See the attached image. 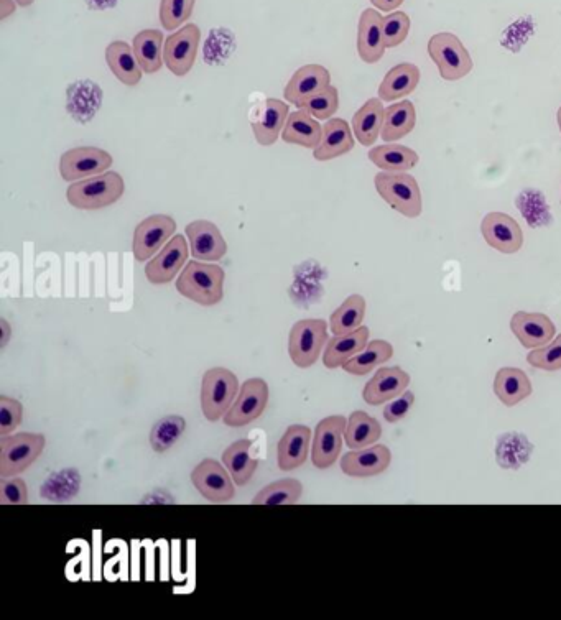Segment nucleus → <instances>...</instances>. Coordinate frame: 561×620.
Returning a JSON list of instances; mask_svg holds the SVG:
<instances>
[{"label": "nucleus", "instance_id": "f257e3e1", "mask_svg": "<svg viewBox=\"0 0 561 620\" xmlns=\"http://www.w3.org/2000/svg\"><path fill=\"white\" fill-rule=\"evenodd\" d=\"M224 273L221 265L191 260L177 278V292L196 305L216 306L224 298Z\"/></svg>", "mask_w": 561, "mask_h": 620}, {"label": "nucleus", "instance_id": "f03ea898", "mask_svg": "<svg viewBox=\"0 0 561 620\" xmlns=\"http://www.w3.org/2000/svg\"><path fill=\"white\" fill-rule=\"evenodd\" d=\"M126 183L121 173L106 172L75 181L66 190V199L81 211H98L116 204L124 196Z\"/></svg>", "mask_w": 561, "mask_h": 620}, {"label": "nucleus", "instance_id": "7ed1b4c3", "mask_svg": "<svg viewBox=\"0 0 561 620\" xmlns=\"http://www.w3.org/2000/svg\"><path fill=\"white\" fill-rule=\"evenodd\" d=\"M374 185L385 203L405 218H418L422 214V191L412 175L405 172L377 173Z\"/></svg>", "mask_w": 561, "mask_h": 620}, {"label": "nucleus", "instance_id": "20e7f679", "mask_svg": "<svg viewBox=\"0 0 561 620\" xmlns=\"http://www.w3.org/2000/svg\"><path fill=\"white\" fill-rule=\"evenodd\" d=\"M239 380L234 372L224 367H213L204 372L201 384V408L208 422H219L228 413L237 398Z\"/></svg>", "mask_w": 561, "mask_h": 620}, {"label": "nucleus", "instance_id": "39448f33", "mask_svg": "<svg viewBox=\"0 0 561 620\" xmlns=\"http://www.w3.org/2000/svg\"><path fill=\"white\" fill-rule=\"evenodd\" d=\"M428 55L445 81H459L473 71V60L455 33H436L428 42Z\"/></svg>", "mask_w": 561, "mask_h": 620}, {"label": "nucleus", "instance_id": "423d86ee", "mask_svg": "<svg viewBox=\"0 0 561 620\" xmlns=\"http://www.w3.org/2000/svg\"><path fill=\"white\" fill-rule=\"evenodd\" d=\"M328 341V323L325 320H300L293 324L288 336V354L295 366L310 369L320 359Z\"/></svg>", "mask_w": 561, "mask_h": 620}, {"label": "nucleus", "instance_id": "0eeeda50", "mask_svg": "<svg viewBox=\"0 0 561 620\" xmlns=\"http://www.w3.org/2000/svg\"><path fill=\"white\" fill-rule=\"evenodd\" d=\"M47 445L45 436L37 433H17L0 438V476L15 477L27 471Z\"/></svg>", "mask_w": 561, "mask_h": 620}, {"label": "nucleus", "instance_id": "6e6552de", "mask_svg": "<svg viewBox=\"0 0 561 620\" xmlns=\"http://www.w3.org/2000/svg\"><path fill=\"white\" fill-rule=\"evenodd\" d=\"M200 42L201 30L195 24L183 25L165 40L163 60H165V65H167L170 73L178 76V78H183L193 70Z\"/></svg>", "mask_w": 561, "mask_h": 620}, {"label": "nucleus", "instance_id": "1a4fd4ad", "mask_svg": "<svg viewBox=\"0 0 561 620\" xmlns=\"http://www.w3.org/2000/svg\"><path fill=\"white\" fill-rule=\"evenodd\" d=\"M269 403V384L264 379H249L242 384L236 402L224 415V425L242 428L262 417Z\"/></svg>", "mask_w": 561, "mask_h": 620}, {"label": "nucleus", "instance_id": "9d476101", "mask_svg": "<svg viewBox=\"0 0 561 620\" xmlns=\"http://www.w3.org/2000/svg\"><path fill=\"white\" fill-rule=\"evenodd\" d=\"M177 231V223L168 214H152L135 227L132 250L135 260L145 262L157 255Z\"/></svg>", "mask_w": 561, "mask_h": 620}, {"label": "nucleus", "instance_id": "9b49d317", "mask_svg": "<svg viewBox=\"0 0 561 620\" xmlns=\"http://www.w3.org/2000/svg\"><path fill=\"white\" fill-rule=\"evenodd\" d=\"M112 162L111 153L99 147H75L61 155L60 175L68 183H75L109 172Z\"/></svg>", "mask_w": 561, "mask_h": 620}, {"label": "nucleus", "instance_id": "f8f14e48", "mask_svg": "<svg viewBox=\"0 0 561 620\" xmlns=\"http://www.w3.org/2000/svg\"><path fill=\"white\" fill-rule=\"evenodd\" d=\"M191 482L200 492L204 499L216 504H223L236 497V489L229 474L228 468L224 464L218 463L216 459H204L193 472H191Z\"/></svg>", "mask_w": 561, "mask_h": 620}, {"label": "nucleus", "instance_id": "ddd939ff", "mask_svg": "<svg viewBox=\"0 0 561 620\" xmlns=\"http://www.w3.org/2000/svg\"><path fill=\"white\" fill-rule=\"evenodd\" d=\"M348 420L343 415L326 417L316 425L311 448V461L315 468L328 469L338 461L343 449V436L346 433Z\"/></svg>", "mask_w": 561, "mask_h": 620}, {"label": "nucleus", "instance_id": "4468645a", "mask_svg": "<svg viewBox=\"0 0 561 620\" xmlns=\"http://www.w3.org/2000/svg\"><path fill=\"white\" fill-rule=\"evenodd\" d=\"M191 249L185 236L177 234L165 244L149 264L145 265V277L153 285H165L177 278L178 273L188 264Z\"/></svg>", "mask_w": 561, "mask_h": 620}, {"label": "nucleus", "instance_id": "2eb2a0df", "mask_svg": "<svg viewBox=\"0 0 561 620\" xmlns=\"http://www.w3.org/2000/svg\"><path fill=\"white\" fill-rule=\"evenodd\" d=\"M186 239L190 242L191 255L203 262H219L228 254V242L219 227L206 219H198L188 224L185 229Z\"/></svg>", "mask_w": 561, "mask_h": 620}, {"label": "nucleus", "instance_id": "dca6fc26", "mask_svg": "<svg viewBox=\"0 0 561 620\" xmlns=\"http://www.w3.org/2000/svg\"><path fill=\"white\" fill-rule=\"evenodd\" d=\"M481 232L487 244L502 254H515L524 246V232L509 214L487 213L481 223Z\"/></svg>", "mask_w": 561, "mask_h": 620}, {"label": "nucleus", "instance_id": "f3484780", "mask_svg": "<svg viewBox=\"0 0 561 620\" xmlns=\"http://www.w3.org/2000/svg\"><path fill=\"white\" fill-rule=\"evenodd\" d=\"M290 116V107L280 99H265L255 111L251 127L257 144L262 147H272L282 137L283 129Z\"/></svg>", "mask_w": 561, "mask_h": 620}, {"label": "nucleus", "instance_id": "a211bd4d", "mask_svg": "<svg viewBox=\"0 0 561 620\" xmlns=\"http://www.w3.org/2000/svg\"><path fill=\"white\" fill-rule=\"evenodd\" d=\"M510 329L519 339L520 344L527 349L542 348L545 344L552 343L557 333L553 321L543 313H527L517 311L510 320Z\"/></svg>", "mask_w": 561, "mask_h": 620}, {"label": "nucleus", "instance_id": "6ab92c4d", "mask_svg": "<svg viewBox=\"0 0 561 620\" xmlns=\"http://www.w3.org/2000/svg\"><path fill=\"white\" fill-rule=\"evenodd\" d=\"M385 50L384 17L376 9H366L357 28V53L367 65L382 60Z\"/></svg>", "mask_w": 561, "mask_h": 620}, {"label": "nucleus", "instance_id": "aec40b11", "mask_svg": "<svg viewBox=\"0 0 561 620\" xmlns=\"http://www.w3.org/2000/svg\"><path fill=\"white\" fill-rule=\"evenodd\" d=\"M331 84V73L321 65H305L298 68L283 89V98L293 106L300 107L313 94Z\"/></svg>", "mask_w": 561, "mask_h": 620}, {"label": "nucleus", "instance_id": "412c9836", "mask_svg": "<svg viewBox=\"0 0 561 620\" xmlns=\"http://www.w3.org/2000/svg\"><path fill=\"white\" fill-rule=\"evenodd\" d=\"M408 385H410V375L402 367H382L367 382L362 390V398L372 407H377L404 394Z\"/></svg>", "mask_w": 561, "mask_h": 620}, {"label": "nucleus", "instance_id": "4be33fe9", "mask_svg": "<svg viewBox=\"0 0 561 620\" xmlns=\"http://www.w3.org/2000/svg\"><path fill=\"white\" fill-rule=\"evenodd\" d=\"M392 461L390 449L384 445L353 449L341 459V471L349 477H374L387 471Z\"/></svg>", "mask_w": 561, "mask_h": 620}, {"label": "nucleus", "instance_id": "5701e85b", "mask_svg": "<svg viewBox=\"0 0 561 620\" xmlns=\"http://www.w3.org/2000/svg\"><path fill=\"white\" fill-rule=\"evenodd\" d=\"M354 149V132L344 119L333 117L323 125V137L315 150L316 162H330Z\"/></svg>", "mask_w": 561, "mask_h": 620}, {"label": "nucleus", "instance_id": "b1692460", "mask_svg": "<svg viewBox=\"0 0 561 620\" xmlns=\"http://www.w3.org/2000/svg\"><path fill=\"white\" fill-rule=\"evenodd\" d=\"M311 430L306 425H290L283 433L277 448V461L282 471L290 472L300 468L308 459Z\"/></svg>", "mask_w": 561, "mask_h": 620}, {"label": "nucleus", "instance_id": "393cba45", "mask_svg": "<svg viewBox=\"0 0 561 620\" xmlns=\"http://www.w3.org/2000/svg\"><path fill=\"white\" fill-rule=\"evenodd\" d=\"M321 137H323V125L318 122V119L310 116L303 109L290 112L282 132V140L285 144L315 150L320 145Z\"/></svg>", "mask_w": 561, "mask_h": 620}, {"label": "nucleus", "instance_id": "a878e982", "mask_svg": "<svg viewBox=\"0 0 561 620\" xmlns=\"http://www.w3.org/2000/svg\"><path fill=\"white\" fill-rule=\"evenodd\" d=\"M369 328L361 326L353 333L339 334L326 344L325 354H323V362L328 369H339L346 362L351 361L356 354L366 348L369 343Z\"/></svg>", "mask_w": 561, "mask_h": 620}, {"label": "nucleus", "instance_id": "bb28decb", "mask_svg": "<svg viewBox=\"0 0 561 620\" xmlns=\"http://www.w3.org/2000/svg\"><path fill=\"white\" fill-rule=\"evenodd\" d=\"M107 66L122 84L137 86L142 81L144 70L140 68L139 61L135 58L134 48L129 43L116 40L106 48Z\"/></svg>", "mask_w": 561, "mask_h": 620}, {"label": "nucleus", "instance_id": "cd10ccee", "mask_svg": "<svg viewBox=\"0 0 561 620\" xmlns=\"http://www.w3.org/2000/svg\"><path fill=\"white\" fill-rule=\"evenodd\" d=\"M385 107L382 99L372 98L364 102L353 117V132L359 144L372 147L384 127Z\"/></svg>", "mask_w": 561, "mask_h": 620}, {"label": "nucleus", "instance_id": "c85d7f7f", "mask_svg": "<svg viewBox=\"0 0 561 620\" xmlns=\"http://www.w3.org/2000/svg\"><path fill=\"white\" fill-rule=\"evenodd\" d=\"M132 48H134L135 58L139 61L140 68L147 75H153L157 71L162 70L163 48H165V38L160 30L149 28L135 35L132 40Z\"/></svg>", "mask_w": 561, "mask_h": 620}, {"label": "nucleus", "instance_id": "c756f323", "mask_svg": "<svg viewBox=\"0 0 561 620\" xmlns=\"http://www.w3.org/2000/svg\"><path fill=\"white\" fill-rule=\"evenodd\" d=\"M494 392L506 407H515L534 392L530 379L524 371L515 367H504L497 372L494 380Z\"/></svg>", "mask_w": 561, "mask_h": 620}, {"label": "nucleus", "instance_id": "7c9ffc66", "mask_svg": "<svg viewBox=\"0 0 561 620\" xmlns=\"http://www.w3.org/2000/svg\"><path fill=\"white\" fill-rule=\"evenodd\" d=\"M252 446L254 443L251 440H239L223 453L224 466L228 468L232 481L239 487L247 486L252 481L259 466V461L252 458Z\"/></svg>", "mask_w": 561, "mask_h": 620}, {"label": "nucleus", "instance_id": "2f4dec72", "mask_svg": "<svg viewBox=\"0 0 561 620\" xmlns=\"http://www.w3.org/2000/svg\"><path fill=\"white\" fill-rule=\"evenodd\" d=\"M420 83V70L412 63H402L385 75L379 86V99L392 102L412 94Z\"/></svg>", "mask_w": 561, "mask_h": 620}, {"label": "nucleus", "instance_id": "473e14b6", "mask_svg": "<svg viewBox=\"0 0 561 620\" xmlns=\"http://www.w3.org/2000/svg\"><path fill=\"white\" fill-rule=\"evenodd\" d=\"M369 160L382 172L404 173L417 167L418 153L405 145L385 144L369 150Z\"/></svg>", "mask_w": 561, "mask_h": 620}, {"label": "nucleus", "instance_id": "72a5a7b5", "mask_svg": "<svg viewBox=\"0 0 561 620\" xmlns=\"http://www.w3.org/2000/svg\"><path fill=\"white\" fill-rule=\"evenodd\" d=\"M415 124H417V111H415L412 102H397V104H392L385 109L381 137L385 142L404 139L415 129Z\"/></svg>", "mask_w": 561, "mask_h": 620}, {"label": "nucleus", "instance_id": "f704fd0d", "mask_svg": "<svg viewBox=\"0 0 561 620\" xmlns=\"http://www.w3.org/2000/svg\"><path fill=\"white\" fill-rule=\"evenodd\" d=\"M381 436L382 426L376 418H372L366 412H359V410L351 413L348 426H346V433H344V440H346V445L349 448H367V446L377 443Z\"/></svg>", "mask_w": 561, "mask_h": 620}, {"label": "nucleus", "instance_id": "c9c22d12", "mask_svg": "<svg viewBox=\"0 0 561 620\" xmlns=\"http://www.w3.org/2000/svg\"><path fill=\"white\" fill-rule=\"evenodd\" d=\"M394 356V348L392 344L382 339H376L367 343L366 348L362 349L359 354L344 364V371L353 375H366L374 371L377 366H381L384 362L389 361Z\"/></svg>", "mask_w": 561, "mask_h": 620}, {"label": "nucleus", "instance_id": "e433bc0d", "mask_svg": "<svg viewBox=\"0 0 561 620\" xmlns=\"http://www.w3.org/2000/svg\"><path fill=\"white\" fill-rule=\"evenodd\" d=\"M364 316H366V300L362 295H351L331 315V333L334 336L353 333L357 328H361Z\"/></svg>", "mask_w": 561, "mask_h": 620}, {"label": "nucleus", "instance_id": "4c0bfd02", "mask_svg": "<svg viewBox=\"0 0 561 620\" xmlns=\"http://www.w3.org/2000/svg\"><path fill=\"white\" fill-rule=\"evenodd\" d=\"M303 496V484L298 479L287 477L282 481L272 482L265 486L262 491L254 497V505H293Z\"/></svg>", "mask_w": 561, "mask_h": 620}, {"label": "nucleus", "instance_id": "58836bf2", "mask_svg": "<svg viewBox=\"0 0 561 620\" xmlns=\"http://www.w3.org/2000/svg\"><path fill=\"white\" fill-rule=\"evenodd\" d=\"M185 418L178 415H168L158 420L150 431V445H152L155 453H165L168 449H172L177 445L181 435L185 433Z\"/></svg>", "mask_w": 561, "mask_h": 620}, {"label": "nucleus", "instance_id": "ea45409f", "mask_svg": "<svg viewBox=\"0 0 561 620\" xmlns=\"http://www.w3.org/2000/svg\"><path fill=\"white\" fill-rule=\"evenodd\" d=\"M298 109L308 112L318 121H330L339 109L338 89L330 84L328 88L321 89L320 93L313 94L306 99Z\"/></svg>", "mask_w": 561, "mask_h": 620}, {"label": "nucleus", "instance_id": "a19ab883", "mask_svg": "<svg viewBox=\"0 0 561 620\" xmlns=\"http://www.w3.org/2000/svg\"><path fill=\"white\" fill-rule=\"evenodd\" d=\"M196 0H162L160 2V24L165 30H178L188 22L193 10H195Z\"/></svg>", "mask_w": 561, "mask_h": 620}, {"label": "nucleus", "instance_id": "79ce46f5", "mask_svg": "<svg viewBox=\"0 0 561 620\" xmlns=\"http://www.w3.org/2000/svg\"><path fill=\"white\" fill-rule=\"evenodd\" d=\"M530 366L540 371L555 372L561 369V334L552 343L534 349L527 356Z\"/></svg>", "mask_w": 561, "mask_h": 620}, {"label": "nucleus", "instance_id": "37998d69", "mask_svg": "<svg viewBox=\"0 0 561 620\" xmlns=\"http://www.w3.org/2000/svg\"><path fill=\"white\" fill-rule=\"evenodd\" d=\"M408 32H410V17L405 12H392V14L385 15V47H399L407 40Z\"/></svg>", "mask_w": 561, "mask_h": 620}, {"label": "nucleus", "instance_id": "c03bdc74", "mask_svg": "<svg viewBox=\"0 0 561 620\" xmlns=\"http://www.w3.org/2000/svg\"><path fill=\"white\" fill-rule=\"evenodd\" d=\"M24 420V405L15 398L0 395V436L14 433Z\"/></svg>", "mask_w": 561, "mask_h": 620}, {"label": "nucleus", "instance_id": "a18cd8bd", "mask_svg": "<svg viewBox=\"0 0 561 620\" xmlns=\"http://www.w3.org/2000/svg\"><path fill=\"white\" fill-rule=\"evenodd\" d=\"M0 504L27 505V484L20 477H2L0 481Z\"/></svg>", "mask_w": 561, "mask_h": 620}, {"label": "nucleus", "instance_id": "49530a36", "mask_svg": "<svg viewBox=\"0 0 561 620\" xmlns=\"http://www.w3.org/2000/svg\"><path fill=\"white\" fill-rule=\"evenodd\" d=\"M61 479V484H58L55 477H51L50 481L45 484V492L53 491L48 499H70V492L65 491V487H68L73 494L78 492L79 486H81V479H79L78 472L76 471H63L58 474Z\"/></svg>", "mask_w": 561, "mask_h": 620}, {"label": "nucleus", "instance_id": "de8ad7c7", "mask_svg": "<svg viewBox=\"0 0 561 620\" xmlns=\"http://www.w3.org/2000/svg\"><path fill=\"white\" fill-rule=\"evenodd\" d=\"M415 403V395L410 390H405L404 394L395 397L392 402L384 408V418L389 423H399L407 417L410 408Z\"/></svg>", "mask_w": 561, "mask_h": 620}, {"label": "nucleus", "instance_id": "09e8293b", "mask_svg": "<svg viewBox=\"0 0 561 620\" xmlns=\"http://www.w3.org/2000/svg\"><path fill=\"white\" fill-rule=\"evenodd\" d=\"M372 5L382 12H392L400 5L404 4V0H371Z\"/></svg>", "mask_w": 561, "mask_h": 620}, {"label": "nucleus", "instance_id": "8fccbe9b", "mask_svg": "<svg viewBox=\"0 0 561 620\" xmlns=\"http://www.w3.org/2000/svg\"><path fill=\"white\" fill-rule=\"evenodd\" d=\"M17 9V2L15 0H0V20H5L10 15L14 14Z\"/></svg>", "mask_w": 561, "mask_h": 620}, {"label": "nucleus", "instance_id": "3c124183", "mask_svg": "<svg viewBox=\"0 0 561 620\" xmlns=\"http://www.w3.org/2000/svg\"><path fill=\"white\" fill-rule=\"evenodd\" d=\"M0 326H2V331H4V339H2V344H0V346H2V348H5V346H7V343H9L10 326L9 323H7V321L5 320H0Z\"/></svg>", "mask_w": 561, "mask_h": 620}, {"label": "nucleus", "instance_id": "603ef678", "mask_svg": "<svg viewBox=\"0 0 561 620\" xmlns=\"http://www.w3.org/2000/svg\"><path fill=\"white\" fill-rule=\"evenodd\" d=\"M15 2H17V5H20V7H30L35 0H15Z\"/></svg>", "mask_w": 561, "mask_h": 620}, {"label": "nucleus", "instance_id": "864d4df0", "mask_svg": "<svg viewBox=\"0 0 561 620\" xmlns=\"http://www.w3.org/2000/svg\"><path fill=\"white\" fill-rule=\"evenodd\" d=\"M557 121H558V127H560V132H561V107L560 109H558V112H557Z\"/></svg>", "mask_w": 561, "mask_h": 620}]
</instances>
